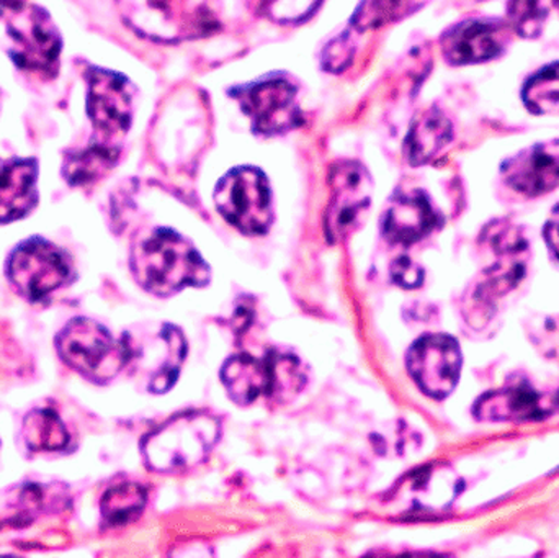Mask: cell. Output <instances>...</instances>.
I'll use <instances>...</instances> for the list:
<instances>
[{"instance_id": "1", "label": "cell", "mask_w": 559, "mask_h": 558, "mask_svg": "<svg viewBox=\"0 0 559 558\" xmlns=\"http://www.w3.org/2000/svg\"><path fill=\"white\" fill-rule=\"evenodd\" d=\"M131 271L144 290L170 297L186 287L209 284L210 269L197 249L177 233L153 229L131 249Z\"/></svg>"}, {"instance_id": "2", "label": "cell", "mask_w": 559, "mask_h": 558, "mask_svg": "<svg viewBox=\"0 0 559 558\" xmlns=\"http://www.w3.org/2000/svg\"><path fill=\"white\" fill-rule=\"evenodd\" d=\"M481 242L495 261L483 271L465 301L466 320L478 328L491 320L496 304L524 281L528 259L524 229L509 219H495L486 225Z\"/></svg>"}, {"instance_id": "3", "label": "cell", "mask_w": 559, "mask_h": 558, "mask_svg": "<svg viewBox=\"0 0 559 558\" xmlns=\"http://www.w3.org/2000/svg\"><path fill=\"white\" fill-rule=\"evenodd\" d=\"M223 385L239 406H251L261 400L285 405L306 385V372L298 357L271 351L264 357L239 354L223 366Z\"/></svg>"}, {"instance_id": "4", "label": "cell", "mask_w": 559, "mask_h": 558, "mask_svg": "<svg viewBox=\"0 0 559 558\" xmlns=\"http://www.w3.org/2000/svg\"><path fill=\"white\" fill-rule=\"evenodd\" d=\"M121 19L146 38L179 43L218 32L219 0H117Z\"/></svg>"}, {"instance_id": "5", "label": "cell", "mask_w": 559, "mask_h": 558, "mask_svg": "<svg viewBox=\"0 0 559 558\" xmlns=\"http://www.w3.org/2000/svg\"><path fill=\"white\" fill-rule=\"evenodd\" d=\"M0 48L22 71L55 78L62 39L49 13L33 3L0 5Z\"/></svg>"}, {"instance_id": "6", "label": "cell", "mask_w": 559, "mask_h": 558, "mask_svg": "<svg viewBox=\"0 0 559 558\" xmlns=\"http://www.w3.org/2000/svg\"><path fill=\"white\" fill-rule=\"evenodd\" d=\"M222 436V423L209 412L174 416L141 444L144 461L159 474H177L202 464Z\"/></svg>"}, {"instance_id": "7", "label": "cell", "mask_w": 559, "mask_h": 558, "mask_svg": "<svg viewBox=\"0 0 559 558\" xmlns=\"http://www.w3.org/2000/svg\"><path fill=\"white\" fill-rule=\"evenodd\" d=\"M66 366L94 383L114 380L134 357L130 341L117 340L107 328L88 318H74L56 337Z\"/></svg>"}, {"instance_id": "8", "label": "cell", "mask_w": 559, "mask_h": 558, "mask_svg": "<svg viewBox=\"0 0 559 558\" xmlns=\"http://www.w3.org/2000/svg\"><path fill=\"white\" fill-rule=\"evenodd\" d=\"M215 205L226 222L246 235H264L274 219L267 179L254 167L226 174L216 186Z\"/></svg>"}, {"instance_id": "9", "label": "cell", "mask_w": 559, "mask_h": 558, "mask_svg": "<svg viewBox=\"0 0 559 558\" xmlns=\"http://www.w3.org/2000/svg\"><path fill=\"white\" fill-rule=\"evenodd\" d=\"M462 488V478L450 465H426L396 484L386 497V508L400 518L436 517L452 507Z\"/></svg>"}, {"instance_id": "10", "label": "cell", "mask_w": 559, "mask_h": 558, "mask_svg": "<svg viewBox=\"0 0 559 558\" xmlns=\"http://www.w3.org/2000/svg\"><path fill=\"white\" fill-rule=\"evenodd\" d=\"M71 265L61 249L43 238L16 246L7 261V277L12 287L29 301H41L61 288Z\"/></svg>"}, {"instance_id": "11", "label": "cell", "mask_w": 559, "mask_h": 558, "mask_svg": "<svg viewBox=\"0 0 559 558\" xmlns=\"http://www.w3.org/2000/svg\"><path fill=\"white\" fill-rule=\"evenodd\" d=\"M559 412V389H542L525 376L511 377L501 389L479 396L473 415L479 422H544Z\"/></svg>"}, {"instance_id": "12", "label": "cell", "mask_w": 559, "mask_h": 558, "mask_svg": "<svg viewBox=\"0 0 559 558\" xmlns=\"http://www.w3.org/2000/svg\"><path fill=\"white\" fill-rule=\"evenodd\" d=\"M87 84V115L94 127V141L117 144L133 118V87L118 72L87 66L84 69Z\"/></svg>"}, {"instance_id": "13", "label": "cell", "mask_w": 559, "mask_h": 558, "mask_svg": "<svg viewBox=\"0 0 559 558\" xmlns=\"http://www.w3.org/2000/svg\"><path fill=\"white\" fill-rule=\"evenodd\" d=\"M331 202L325 210L324 228L329 241H344L364 222L371 202L370 174L355 161L334 164L329 174Z\"/></svg>"}, {"instance_id": "14", "label": "cell", "mask_w": 559, "mask_h": 558, "mask_svg": "<svg viewBox=\"0 0 559 558\" xmlns=\"http://www.w3.org/2000/svg\"><path fill=\"white\" fill-rule=\"evenodd\" d=\"M462 351L449 334H426L407 353V370L430 399L443 400L459 385Z\"/></svg>"}, {"instance_id": "15", "label": "cell", "mask_w": 559, "mask_h": 558, "mask_svg": "<svg viewBox=\"0 0 559 558\" xmlns=\"http://www.w3.org/2000/svg\"><path fill=\"white\" fill-rule=\"evenodd\" d=\"M231 94L251 117L255 133L275 136L301 124L296 88L288 81L267 79L235 88Z\"/></svg>"}, {"instance_id": "16", "label": "cell", "mask_w": 559, "mask_h": 558, "mask_svg": "<svg viewBox=\"0 0 559 558\" xmlns=\"http://www.w3.org/2000/svg\"><path fill=\"white\" fill-rule=\"evenodd\" d=\"M511 33L508 20H463L443 32L440 48L450 66L481 64L504 55Z\"/></svg>"}, {"instance_id": "17", "label": "cell", "mask_w": 559, "mask_h": 558, "mask_svg": "<svg viewBox=\"0 0 559 558\" xmlns=\"http://www.w3.org/2000/svg\"><path fill=\"white\" fill-rule=\"evenodd\" d=\"M506 186L534 199L559 187V138L544 141L509 157L501 166Z\"/></svg>"}, {"instance_id": "18", "label": "cell", "mask_w": 559, "mask_h": 558, "mask_svg": "<svg viewBox=\"0 0 559 558\" xmlns=\"http://www.w3.org/2000/svg\"><path fill=\"white\" fill-rule=\"evenodd\" d=\"M442 223L423 190L400 192L391 199L383 216V235L397 245H413L429 236Z\"/></svg>"}, {"instance_id": "19", "label": "cell", "mask_w": 559, "mask_h": 558, "mask_svg": "<svg viewBox=\"0 0 559 558\" xmlns=\"http://www.w3.org/2000/svg\"><path fill=\"white\" fill-rule=\"evenodd\" d=\"M38 164L35 159H0V223L28 215L36 203Z\"/></svg>"}, {"instance_id": "20", "label": "cell", "mask_w": 559, "mask_h": 558, "mask_svg": "<svg viewBox=\"0 0 559 558\" xmlns=\"http://www.w3.org/2000/svg\"><path fill=\"white\" fill-rule=\"evenodd\" d=\"M453 140V124L439 108L424 111L409 130L406 156L413 166H424L436 159Z\"/></svg>"}, {"instance_id": "21", "label": "cell", "mask_w": 559, "mask_h": 558, "mask_svg": "<svg viewBox=\"0 0 559 558\" xmlns=\"http://www.w3.org/2000/svg\"><path fill=\"white\" fill-rule=\"evenodd\" d=\"M120 157L118 144L92 141L81 150L68 151L62 161V177L72 187L88 186L110 173Z\"/></svg>"}, {"instance_id": "22", "label": "cell", "mask_w": 559, "mask_h": 558, "mask_svg": "<svg viewBox=\"0 0 559 558\" xmlns=\"http://www.w3.org/2000/svg\"><path fill=\"white\" fill-rule=\"evenodd\" d=\"M23 439L29 451L58 452L68 448L71 436L56 412L36 408L23 419Z\"/></svg>"}, {"instance_id": "23", "label": "cell", "mask_w": 559, "mask_h": 558, "mask_svg": "<svg viewBox=\"0 0 559 558\" xmlns=\"http://www.w3.org/2000/svg\"><path fill=\"white\" fill-rule=\"evenodd\" d=\"M146 501L147 494L141 485H115L102 497V520L110 527L127 526L141 517Z\"/></svg>"}, {"instance_id": "24", "label": "cell", "mask_w": 559, "mask_h": 558, "mask_svg": "<svg viewBox=\"0 0 559 558\" xmlns=\"http://www.w3.org/2000/svg\"><path fill=\"white\" fill-rule=\"evenodd\" d=\"M522 104L534 115H559V61L550 62L525 79Z\"/></svg>"}, {"instance_id": "25", "label": "cell", "mask_w": 559, "mask_h": 558, "mask_svg": "<svg viewBox=\"0 0 559 558\" xmlns=\"http://www.w3.org/2000/svg\"><path fill=\"white\" fill-rule=\"evenodd\" d=\"M163 334L164 341H166V344H164V359L157 366V369L151 373L150 385H147L153 393L169 392L174 383L177 382L180 367L186 360L187 344L179 328L167 324L163 328Z\"/></svg>"}, {"instance_id": "26", "label": "cell", "mask_w": 559, "mask_h": 558, "mask_svg": "<svg viewBox=\"0 0 559 558\" xmlns=\"http://www.w3.org/2000/svg\"><path fill=\"white\" fill-rule=\"evenodd\" d=\"M424 0H361L352 19L355 28L371 29L396 22L423 5Z\"/></svg>"}, {"instance_id": "27", "label": "cell", "mask_w": 559, "mask_h": 558, "mask_svg": "<svg viewBox=\"0 0 559 558\" xmlns=\"http://www.w3.org/2000/svg\"><path fill=\"white\" fill-rule=\"evenodd\" d=\"M548 13V0H508L509 26L521 38H538L544 32Z\"/></svg>"}, {"instance_id": "28", "label": "cell", "mask_w": 559, "mask_h": 558, "mask_svg": "<svg viewBox=\"0 0 559 558\" xmlns=\"http://www.w3.org/2000/svg\"><path fill=\"white\" fill-rule=\"evenodd\" d=\"M255 13L277 23H298L308 19L321 0H245Z\"/></svg>"}, {"instance_id": "29", "label": "cell", "mask_w": 559, "mask_h": 558, "mask_svg": "<svg viewBox=\"0 0 559 558\" xmlns=\"http://www.w3.org/2000/svg\"><path fill=\"white\" fill-rule=\"evenodd\" d=\"M354 58V46H352L348 36L342 35L341 38L332 41L324 51V68L328 71H341Z\"/></svg>"}, {"instance_id": "30", "label": "cell", "mask_w": 559, "mask_h": 558, "mask_svg": "<svg viewBox=\"0 0 559 558\" xmlns=\"http://www.w3.org/2000/svg\"><path fill=\"white\" fill-rule=\"evenodd\" d=\"M391 275H393L394 282L404 288H417L423 285L424 271L411 261L409 258H401L393 262L391 265Z\"/></svg>"}, {"instance_id": "31", "label": "cell", "mask_w": 559, "mask_h": 558, "mask_svg": "<svg viewBox=\"0 0 559 558\" xmlns=\"http://www.w3.org/2000/svg\"><path fill=\"white\" fill-rule=\"evenodd\" d=\"M544 236L551 254L559 261V203L551 210L550 216L545 223Z\"/></svg>"}, {"instance_id": "32", "label": "cell", "mask_w": 559, "mask_h": 558, "mask_svg": "<svg viewBox=\"0 0 559 558\" xmlns=\"http://www.w3.org/2000/svg\"><path fill=\"white\" fill-rule=\"evenodd\" d=\"M23 0H0V5H19Z\"/></svg>"}, {"instance_id": "33", "label": "cell", "mask_w": 559, "mask_h": 558, "mask_svg": "<svg viewBox=\"0 0 559 558\" xmlns=\"http://www.w3.org/2000/svg\"><path fill=\"white\" fill-rule=\"evenodd\" d=\"M551 2L555 3V7H557L558 12H559V0H551Z\"/></svg>"}]
</instances>
